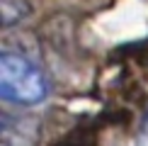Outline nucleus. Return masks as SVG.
I'll return each instance as SVG.
<instances>
[{
  "mask_svg": "<svg viewBox=\"0 0 148 146\" xmlns=\"http://www.w3.org/2000/svg\"><path fill=\"white\" fill-rule=\"evenodd\" d=\"M41 124L36 117L0 110V146H36Z\"/></svg>",
  "mask_w": 148,
  "mask_h": 146,
  "instance_id": "2",
  "label": "nucleus"
},
{
  "mask_svg": "<svg viewBox=\"0 0 148 146\" xmlns=\"http://www.w3.org/2000/svg\"><path fill=\"white\" fill-rule=\"evenodd\" d=\"M32 3L29 0H0V29H10L22 24L32 17Z\"/></svg>",
  "mask_w": 148,
  "mask_h": 146,
  "instance_id": "3",
  "label": "nucleus"
},
{
  "mask_svg": "<svg viewBox=\"0 0 148 146\" xmlns=\"http://www.w3.org/2000/svg\"><path fill=\"white\" fill-rule=\"evenodd\" d=\"M46 97L49 78L34 61L15 51H0V102L32 107Z\"/></svg>",
  "mask_w": 148,
  "mask_h": 146,
  "instance_id": "1",
  "label": "nucleus"
}]
</instances>
